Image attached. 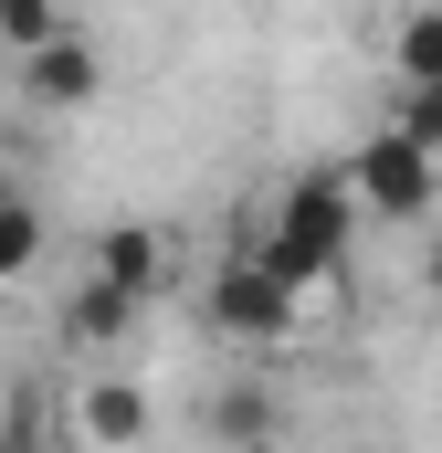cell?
Masks as SVG:
<instances>
[{
	"mask_svg": "<svg viewBox=\"0 0 442 453\" xmlns=\"http://www.w3.org/2000/svg\"><path fill=\"white\" fill-rule=\"evenodd\" d=\"M347 242H358V190H347V169H306V180H285L274 190V222L253 232V253L295 285V296H316L337 264H347Z\"/></svg>",
	"mask_w": 442,
	"mask_h": 453,
	"instance_id": "cell-1",
	"label": "cell"
},
{
	"mask_svg": "<svg viewBox=\"0 0 442 453\" xmlns=\"http://www.w3.org/2000/svg\"><path fill=\"white\" fill-rule=\"evenodd\" d=\"M201 317H211V338H232V348H285L306 327V296H295L263 253H221L211 285H201Z\"/></svg>",
	"mask_w": 442,
	"mask_h": 453,
	"instance_id": "cell-2",
	"label": "cell"
},
{
	"mask_svg": "<svg viewBox=\"0 0 442 453\" xmlns=\"http://www.w3.org/2000/svg\"><path fill=\"white\" fill-rule=\"evenodd\" d=\"M442 148H422L411 127H379L358 158H347V190H358V222H422L442 201Z\"/></svg>",
	"mask_w": 442,
	"mask_h": 453,
	"instance_id": "cell-3",
	"label": "cell"
},
{
	"mask_svg": "<svg viewBox=\"0 0 442 453\" xmlns=\"http://www.w3.org/2000/svg\"><path fill=\"white\" fill-rule=\"evenodd\" d=\"M95 85H106V64H95V42H85L74 21H64L53 42H32V53H21V96H32L42 116H74V106H95Z\"/></svg>",
	"mask_w": 442,
	"mask_h": 453,
	"instance_id": "cell-4",
	"label": "cell"
},
{
	"mask_svg": "<svg viewBox=\"0 0 442 453\" xmlns=\"http://www.w3.org/2000/svg\"><path fill=\"white\" fill-rule=\"evenodd\" d=\"M148 422H158V411H148V380H126V369H95V380L74 390V433L95 453H137Z\"/></svg>",
	"mask_w": 442,
	"mask_h": 453,
	"instance_id": "cell-5",
	"label": "cell"
},
{
	"mask_svg": "<svg viewBox=\"0 0 442 453\" xmlns=\"http://www.w3.org/2000/svg\"><path fill=\"white\" fill-rule=\"evenodd\" d=\"M95 274H106L116 296H137V306H148V296L169 285V242H158L148 222H106V232H95Z\"/></svg>",
	"mask_w": 442,
	"mask_h": 453,
	"instance_id": "cell-6",
	"label": "cell"
},
{
	"mask_svg": "<svg viewBox=\"0 0 442 453\" xmlns=\"http://www.w3.org/2000/svg\"><path fill=\"white\" fill-rule=\"evenodd\" d=\"M64 338H74V348H116V338H137V296H116L106 274H85V285H74V306H64Z\"/></svg>",
	"mask_w": 442,
	"mask_h": 453,
	"instance_id": "cell-7",
	"label": "cell"
},
{
	"mask_svg": "<svg viewBox=\"0 0 442 453\" xmlns=\"http://www.w3.org/2000/svg\"><path fill=\"white\" fill-rule=\"evenodd\" d=\"M390 85H442V0H422V11H400V32H390Z\"/></svg>",
	"mask_w": 442,
	"mask_h": 453,
	"instance_id": "cell-8",
	"label": "cell"
},
{
	"mask_svg": "<svg viewBox=\"0 0 442 453\" xmlns=\"http://www.w3.org/2000/svg\"><path fill=\"white\" fill-rule=\"evenodd\" d=\"M274 433H285L274 390H211V443H232V453H274Z\"/></svg>",
	"mask_w": 442,
	"mask_h": 453,
	"instance_id": "cell-9",
	"label": "cell"
},
{
	"mask_svg": "<svg viewBox=\"0 0 442 453\" xmlns=\"http://www.w3.org/2000/svg\"><path fill=\"white\" fill-rule=\"evenodd\" d=\"M42 242H53V232H42V211H32V201L0 180V285H21V274L42 264Z\"/></svg>",
	"mask_w": 442,
	"mask_h": 453,
	"instance_id": "cell-10",
	"label": "cell"
},
{
	"mask_svg": "<svg viewBox=\"0 0 442 453\" xmlns=\"http://www.w3.org/2000/svg\"><path fill=\"white\" fill-rule=\"evenodd\" d=\"M64 32V0H0V42L11 53H32V42H53Z\"/></svg>",
	"mask_w": 442,
	"mask_h": 453,
	"instance_id": "cell-11",
	"label": "cell"
},
{
	"mask_svg": "<svg viewBox=\"0 0 442 453\" xmlns=\"http://www.w3.org/2000/svg\"><path fill=\"white\" fill-rule=\"evenodd\" d=\"M0 453H53V443H42V433H32V401L11 411V433H0Z\"/></svg>",
	"mask_w": 442,
	"mask_h": 453,
	"instance_id": "cell-12",
	"label": "cell"
},
{
	"mask_svg": "<svg viewBox=\"0 0 442 453\" xmlns=\"http://www.w3.org/2000/svg\"><path fill=\"white\" fill-rule=\"evenodd\" d=\"M432 285H442V242H432Z\"/></svg>",
	"mask_w": 442,
	"mask_h": 453,
	"instance_id": "cell-13",
	"label": "cell"
}]
</instances>
